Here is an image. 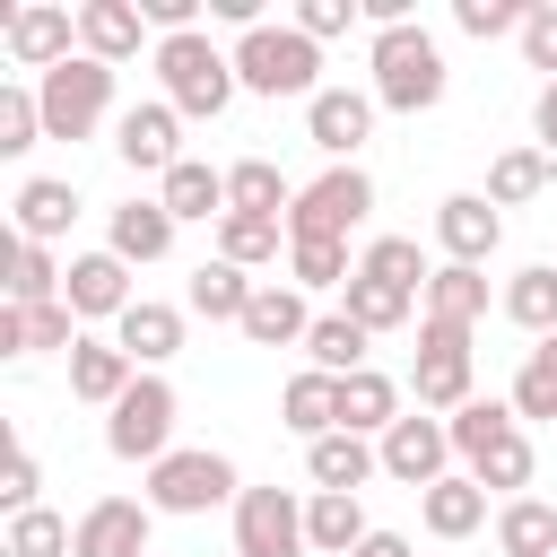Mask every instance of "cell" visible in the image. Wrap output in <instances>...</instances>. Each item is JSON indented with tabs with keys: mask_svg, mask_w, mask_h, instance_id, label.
Wrapping results in <instances>:
<instances>
[{
	"mask_svg": "<svg viewBox=\"0 0 557 557\" xmlns=\"http://www.w3.org/2000/svg\"><path fill=\"white\" fill-rule=\"evenodd\" d=\"M157 78H165V104L191 113V122H218L235 104V52H218L200 26L191 35H157Z\"/></svg>",
	"mask_w": 557,
	"mask_h": 557,
	"instance_id": "obj_1",
	"label": "cell"
},
{
	"mask_svg": "<svg viewBox=\"0 0 557 557\" xmlns=\"http://www.w3.org/2000/svg\"><path fill=\"white\" fill-rule=\"evenodd\" d=\"M374 104H383V113H426V104H444V52H435V35H426L418 17L374 35Z\"/></svg>",
	"mask_w": 557,
	"mask_h": 557,
	"instance_id": "obj_2",
	"label": "cell"
},
{
	"mask_svg": "<svg viewBox=\"0 0 557 557\" xmlns=\"http://www.w3.org/2000/svg\"><path fill=\"white\" fill-rule=\"evenodd\" d=\"M313 70H322V44L313 35H296V26H252L244 44H235V87H252V96H322L313 87Z\"/></svg>",
	"mask_w": 557,
	"mask_h": 557,
	"instance_id": "obj_3",
	"label": "cell"
},
{
	"mask_svg": "<svg viewBox=\"0 0 557 557\" xmlns=\"http://www.w3.org/2000/svg\"><path fill=\"white\" fill-rule=\"evenodd\" d=\"M35 104H44V139H87L113 113V70L87 61V52H70L61 70L35 78Z\"/></svg>",
	"mask_w": 557,
	"mask_h": 557,
	"instance_id": "obj_4",
	"label": "cell"
},
{
	"mask_svg": "<svg viewBox=\"0 0 557 557\" xmlns=\"http://www.w3.org/2000/svg\"><path fill=\"white\" fill-rule=\"evenodd\" d=\"M104 453H113V461H148V470L174 453V383H165V374H139V383L104 409Z\"/></svg>",
	"mask_w": 557,
	"mask_h": 557,
	"instance_id": "obj_5",
	"label": "cell"
},
{
	"mask_svg": "<svg viewBox=\"0 0 557 557\" xmlns=\"http://www.w3.org/2000/svg\"><path fill=\"white\" fill-rule=\"evenodd\" d=\"M366 209H374V183H366L357 165H331L322 183L296 191V209H287V244H348V226H366Z\"/></svg>",
	"mask_w": 557,
	"mask_h": 557,
	"instance_id": "obj_6",
	"label": "cell"
},
{
	"mask_svg": "<svg viewBox=\"0 0 557 557\" xmlns=\"http://www.w3.org/2000/svg\"><path fill=\"white\" fill-rule=\"evenodd\" d=\"M235 496H244V479H235L226 453H165L148 470V505L157 513H209V505H235Z\"/></svg>",
	"mask_w": 557,
	"mask_h": 557,
	"instance_id": "obj_7",
	"label": "cell"
},
{
	"mask_svg": "<svg viewBox=\"0 0 557 557\" xmlns=\"http://www.w3.org/2000/svg\"><path fill=\"white\" fill-rule=\"evenodd\" d=\"M409 392H418V409H444V418L479 400V392H470V331H461V322H426V331H418Z\"/></svg>",
	"mask_w": 557,
	"mask_h": 557,
	"instance_id": "obj_8",
	"label": "cell"
},
{
	"mask_svg": "<svg viewBox=\"0 0 557 557\" xmlns=\"http://www.w3.org/2000/svg\"><path fill=\"white\" fill-rule=\"evenodd\" d=\"M305 505L287 487H244L235 496V557H305Z\"/></svg>",
	"mask_w": 557,
	"mask_h": 557,
	"instance_id": "obj_9",
	"label": "cell"
},
{
	"mask_svg": "<svg viewBox=\"0 0 557 557\" xmlns=\"http://www.w3.org/2000/svg\"><path fill=\"white\" fill-rule=\"evenodd\" d=\"M113 157H122L131 174H157V183H165V174L183 165V113H174L165 96H157V104H131V113L113 122Z\"/></svg>",
	"mask_w": 557,
	"mask_h": 557,
	"instance_id": "obj_10",
	"label": "cell"
},
{
	"mask_svg": "<svg viewBox=\"0 0 557 557\" xmlns=\"http://www.w3.org/2000/svg\"><path fill=\"white\" fill-rule=\"evenodd\" d=\"M374 113H383V104H374V87H322V96L305 104V139H313L322 157H339V165H348V157L374 139Z\"/></svg>",
	"mask_w": 557,
	"mask_h": 557,
	"instance_id": "obj_11",
	"label": "cell"
},
{
	"mask_svg": "<svg viewBox=\"0 0 557 557\" xmlns=\"http://www.w3.org/2000/svg\"><path fill=\"white\" fill-rule=\"evenodd\" d=\"M374 453H383V470H392L400 487H418V496H426L435 479H453V470H444V461H453V426H444V418H426V409H418V418H400Z\"/></svg>",
	"mask_w": 557,
	"mask_h": 557,
	"instance_id": "obj_12",
	"label": "cell"
},
{
	"mask_svg": "<svg viewBox=\"0 0 557 557\" xmlns=\"http://www.w3.org/2000/svg\"><path fill=\"white\" fill-rule=\"evenodd\" d=\"M0 35H9V61L44 78V70H61V61H70V44H78V9L26 0V9H9V26H0Z\"/></svg>",
	"mask_w": 557,
	"mask_h": 557,
	"instance_id": "obj_13",
	"label": "cell"
},
{
	"mask_svg": "<svg viewBox=\"0 0 557 557\" xmlns=\"http://www.w3.org/2000/svg\"><path fill=\"white\" fill-rule=\"evenodd\" d=\"M61 305L78 313V322H122L139 296H131V261L122 252H78L70 261V278H61Z\"/></svg>",
	"mask_w": 557,
	"mask_h": 557,
	"instance_id": "obj_14",
	"label": "cell"
},
{
	"mask_svg": "<svg viewBox=\"0 0 557 557\" xmlns=\"http://www.w3.org/2000/svg\"><path fill=\"white\" fill-rule=\"evenodd\" d=\"M148 496H96L87 513H78V540H70V557H148Z\"/></svg>",
	"mask_w": 557,
	"mask_h": 557,
	"instance_id": "obj_15",
	"label": "cell"
},
{
	"mask_svg": "<svg viewBox=\"0 0 557 557\" xmlns=\"http://www.w3.org/2000/svg\"><path fill=\"white\" fill-rule=\"evenodd\" d=\"M435 244H444V261H470V270H487V252L505 244V218H496V200H487V191H453V200H435Z\"/></svg>",
	"mask_w": 557,
	"mask_h": 557,
	"instance_id": "obj_16",
	"label": "cell"
},
{
	"mask_svg": "<svg viewBox=\"0 0 557 557\" xmlns=\"http://www.w3.org/2000/svg\"><path fill=\"white\" fill-rule=\"evenodd\" d=\"M305 470H313V487H322V496H357V487L383 470V453H374V435L331 426L322 444H305Z\"/></svg>",
	"mask_w": 557,
	"mask_h": 557,
	"instance_id": "obj_17",
	"label": "cell"
},
{
	"mask_svg": "<svg viewBox=\"0 0 557 557\" xmlns=\"http://www.w3.org/2000/svg\"><path fill=\"white\" fill-rule=\"evenodd\" d=\"M252 348H305V331H313V313H305V287H252V305H244V322H235Z\"/></svg>",
	"mask_w": 557,
	"mask_h": 557,
	"instance_id": "obj_18",
	"label": "cell"
},
{
	"mask_svg": "<svg viewBox=\"0 0 557 557\" xmlns=\"http://www.w3.org/2000/svg\"><path fill=\"white\" fill-rule=\"evenodd\" d=\"M139 35H148V17H139L131 0H87V9H78V52L104 61V70H122V61L139 52Z\"/></svg>",
	"mask_w": 557,
	"mask_h": 557,
	"instance_id": "obj_19",
	"label": "cell"
},
{
	"mask_svg": "<svg viewBox=\"0 0 557 557\" xmlns=\"http://www.w3.org/2000/svg\"><path fill=\"white\" fill-rule=\"evenodd\" d=\"M9 209H17V244H61L70 218H78V191H70L61 174H26Z\"/></svg>",
	"mask_w": 557,
	"mask_h": 557,
	"instance_id": "obj_20",
	"label": "cell"
},
{
	"mask_svg": "<svg viewBox=\"0 0 557 557\" xmlns=\"http://www.w3.org/2000/svg\"><path fill=\"white\" fill-rule=\"evenodd\" d=\"M113 339H122V357H131L139 374H157V366L183 348V313H174V305H157V296H139V305L113 322Z\"/></svg>",
	"mask_w": 557,
	"mask_h": 557,
	"instance_id": "obj_21",
	"label": "cell"
},
{
	"mask_svg": "<svg viewBox=\"0 0 557 557\" xmlns=\"http://www.w3.org/2000/svg\"><path fill=\"white\" fill-rule=\"evenodd\" d=\"M131 383H139V366L122 357V339H87V331H78V348H70V392L96 400V409H113Z\"/></svg>",
	"mask_w": 557,
	"mask_h": 557,
	"instance_id": "obj_22",
	"label": "cell"
},
{
	"mask_svg": "<svg viewBox=\"0 0 557 557\" xmlns=\"http://www.w3.org/2000/svg\"><path fill=\"white\" fill-rule=\"evenodd\" d=\"M278 426L305 435V444H322V435L339 426V374H322V366L287 374V392H278Z\"/></svg>",
	"mask_w": 557,
	"mask_h": 557,
	"instance_id": "obj_23",
	"label": "cell"
},
{
	"mask_svg": "<svg viewBox=\"0 0 557 557\" xmlns=\"http://www.w3.org/2000/svg\"><path fill=\"white\" fill-rule=\"evenodd\" d=\"M287 209H296V183L270 157H235L226 165V218H287Z\"/></svg>",
	"mask_w": 557,
	"mask_h": 557,
	"instance_id": "obj_24",
	"label": "cell"
},
{
	"mask_svg": "<svg viewBox=\"0 0 557 557\" xmlns=\"http://www.w3.org/2000/svg\"><path fill=\"white\" fill-rule=\"evenodd\" d=\"M339 426L383 444V435L400 426V383H392V374H374V366H366V374H348V383H339Z\"/></svg>",
	"mask_w": 557,
	"mask_h": 557,
	"instance_id": "obj_25",
	"label": "cell"
},
{
	"mask_svg": "<svg viewBox=\"0 0 557 557\" xmlns=\"http://www.w3.org/2000/svg\"><path fill=\"white\" fill-rule=\"evenodd\" d=\"M418 522L435 531V540H470L479 522H487V487L461 470V479H435L426 496H418Z\"/></svg>",
	"mask_w": 557,
	"mask_h": 557,
	"instance_id": "obj_26",
	"label": "cell"
},
{
	"mask_svg": "<svg viewBox=\"0 0 557 557\" xmlns=\"http://www.w3.org/2000/svg\"><path fill=\"white\" fill-rule=\"evenodd\" d=\"M157 200H165V218L183 226V218H226V174L218 165H200V157H183L165 183H157Z\"/></svg>",
	"mask_w": 557,
	"mask_h": 557,
	"instance_id": "obj_27",
	"label": "cell"
},
{
	"mask_svg": "<svg viewBox=\"0 0 557 557\" xmlns=\"http://www.w3.org/2000/svg\"><path fill=\"white\" fill-rule=\"evenodd\" d=\"M104 252H122V261H165V252H174V218H165V200H122Z\"/></svg>",
	"mask_w": 557,
	"mask_h": 557,
	"instance_id": "obj_28",
	"label": "cell"
},
{
	"mask_svg": "<svg viewBox=\"0 0 557 557\" xmlns=\"http://www.w3.org/2000/svg\"><path fill=\"white\" fill-rule=\"evenodd\" d=\"M496 557H557V505L540 496L496 505Z\"/></svg>",
	"mask_w": 557,
	"mask_h": 557,
	"instance_id": "obj_29",
	"label": "cell"
},
{
	"mask_svg": "<svg viewBox=\"0 0 557 557\" xmlns=\"http://www.w3.org/2000/svg\"><path fill=\"white\" fill-rule=\"evenodd\" d=\"M366 339H374L366 322H348V313H313V331H305V357H313L322 374H339V383H348V374H366Z\"/></svg>",
	"mask_w": 557,
	"mask_h": 557,
	"instance_id": "obj_30",
	"label": "cell"
},
{
	"mask_svg": "<svg viewBox=\"0 0 557 557\" xmlns=\"http://www.w3.org/2000/svg\"><path fill=\"white\" fill-rule=\"evenodd\" d=\"M505 322H513V331H531V339H548V331H557V270H548V261H531V270H513V278H505Z\"/></svg>",
	"mask_w": 557,
	"mask_h": 557,
	"instance_id": "obj_31",
	"label": "cell"
},
{
	"mask_svg": "<svg viewBox=\"0 0 557 557\" xmlns=\"http://www.w3.org/2000/svg\"><path fill=\"white\" fill-rule=\"evenodd\" d=\"M479 313H487V278H479L470 261H444V270L426 278V322H461V331H470Z\"/></svg>",
	"mask_w": 557,
	"mask_h": 557,
	"instance_id": "obj_32",
	"label": "cell"
},
{
	"mask_svg": "<svg viewBox=\"0 0 557 557\" xmlns=\"http://www.w3.org/2000/svg\"><path fill=\"white\" fill-rule=\"evenodd\" d=\"M305 540H313L322 557H348V548L366 540V505H357V496H322V487H313V496H305Z\"/></svg>",
	"mask_w": 557,
	"mask_h": 557,
	"instance_id": "obj_33",
	"label": "cell"
},
{
	"mask_svg": "<svg viewBox=\"0 0 557 557\" xmlns=\"http://www.w3.org/2000/svg\"><path fill=\"white\" fill-rule=\"evenodd\" d=\"M366 278H383V287H409V296H426V252H418V235H374L366 244V261H357Z\"/></svg>",
	"mask_w": 557,
	"mask_h": 557,
	"instance_id": "obj_34",
	"label": "cell"
},
{
	"mask_svg": "<svg viewBox=\"0 0 557 557\" xmlns=\"http://www.w3.org/2000/svg\"><path fill=\"white\" fill-rule=\"evenodd\" d=\"M61 278L52 244H9V305H61Z\"/></svg>",
	"mask_w": 557,
	"mask_h": 557,
	"instance_id": "obj_35",
	"label": "cell"
},
{
	"mask_svg": "<svg viewBox=\"0 0 557 557\" xmlns=\"http://www.w3.org/2000/svg\"><path fill=\"white\" fill-rule=\"evenodd\" d=\"M244 305H252V278H244L235 261H200V270H191V313H209V322H244Z\"/></svg>",
	"mask_w": 557,
	"mask_h": 557,
	"instance_id": "obj_36",
	"label": "cell"
},
{
	"mask_svg": "<svg viewBox=\"0 0 557 557\" xmlns=\"http://www.w3.org/2000/svg\"><path fill=\"white\" fill-rule=\"evenodd\" d=\"M470 479H479L487 496H505V505H513V496L531 487V435H522V426H513V435H496V444L470 461Z\"/></svg>",
	"mask_w": 557,
	"mask_h": 557,
	"instance_id": "obj_37",
	"label": "cell"
},
{
	"mask_svg": "<svg viewBox=\"0 0 557 557\" xmlns=\"http://www.w3.org/2000/svg\"><path fill=\"white\" fill-rule=\"evenodd\" d=\"M278 235H287V218H218V261L261 270V261H278Z\"/></svg>",
	"mask_w": 557,
	"mask_h": 557,
	"instance_id": "obj_38",
	"label": "cell"
},
{
	"mask_svg": "<svg viewBox=\"0 0 557 557\" xmlns=\"http://www.w3.org/2000/svg\"><path fill=\"white\" fill-rule=\"evenodd\" d=\"M339 296H348L339 313H348V322H366V331H400V322H409V305H418L409 287H383V278H366V270H357Z\"/></svg>",
	"mask_w": 557,
	"mask_h": 557,
	"instance_id": "obj_39",
	"label": "cell"
},
{
	"mask_svg": "<svg viewBox=\"0 0 557 557\" xmlns=\"http://www.w3.org/2000/svg\"><path fill=\"white\" fill-rule=\"evenodd\" d=\"M444 426H453V453H461V461H479V453H487L496 435H513L522 418H513V400H470V409H453Z\"/></svg>",
	"mask_w": 557,
	"mask_h": 557,
	"instance_id": "obj_40",
	"label": "cell"
},
{
	"mask_svg": "<svg viewBox=\"0 0 557 557\" xmlns=\"http://www.w3.org/2000/svg\"><path fill=\"white\" fill-rule=\"evenodd\" d=\"M513 418H557V331L522 357V374H513Z\"/></svg>",
	"mask_w": 557,
	"mask_h": 557,
	"instance_id": "obj_41",
	"label": "cell"
},
{
	"mask_svg": "<svg viewBox=\"0 0 557 557\" xmlns=\"http://www.w3.org/2000/svg\"><path fill=\"white\" fill-rule=\"evenodd\" d=\"M548 174H557V165H548L540 148H505V157L487 165V200H496V209H513V200H531Z\"/></svg>",
	"mask_w": 557,
	"mask_h": 557,
	"instance_id": "obj_42",
	"label": "cell"
},
{
	"mask_svg": "<svg viewBox=\"0 0 557 557\" xmlns=\"http://www.w3.org/2000/svg\"><path fill=\"white\" fill-rule=\"evenodd\" d=\"M70 540H78V522H61V513H9V557H70Z\"/></svg>",
	"mask_w": 557,
	"mask_h": 557,
	"instance_id": "obj_43",
	"label": "cell"
},
{
	"mask_svg": "<svg viewBox=\"0 0 557 557\" xmlns=\"http://www.w3.org/2000/svg\"><path fill=\"white\" fill-rule=\"evenodd\" d=\"M44 139V104H35V87H0V157H26Z\"/></svg>",
	"mask_w": 557,
	"mask_h": 557,
	"instance_id": "obj_44",
	"label": "cell"
},
{
	"mask_svg": "<svg viewBox=\"0 0 557 557\" xmlns=\"http://www.w3.org/2000/svg\"><path fill=\"white\" fill-rule=\"evenodd\" d=\"M287 270H296V287H348L357 278L348 244H287Z\"/></svg>",
	"mask_w": 557,
	"mask_h": 557,
	"instance_id": "obj_45",
	"label": "cell"
},
{
	"mask_svg": "<svg viewBox=\"0 0 557 557\" xmlns=\"http://www.w3.org/2000/svg\"><path fill=\"white\" fill-rule=\"evenodd\" d=\"M522 17H531V0H453V26L461 35H522Z\"/></svg>",
	"mask_w": 557,
	"mask_h": 557,
	"instance_id": "obj_46",
	"label": "cell"
},
{
	"mask_svg": "<svg viewBox=\"0 0 557 557\" xmlns=\"http://www.w3.org/2000/svg\"><path fill=\"white\" fill-rule=\"evenodd\" d=\"M17 322H26V357L35 348H78V331H70L78 313L70 305H17Z\"/></svg>",
	"mask_w": 557,
	"mask_h": 557,
	"instance_id": "obj_47",
	"label": "cell"
},
{
	"mask_svg": "<svg viewBox=\"0 0 557 557\" xmlns=\"http://www.w3.org/2000/svg\"><path fill=\"white\" fill-rule=\"evenodd\" d=\"M522 61L557 78V0H531V17H522Z\"/></svg>",
	"mask_w": 557,
	"mask_h": 557,
	"instance_id": "obj_48",
	"label": "cell"
},
{
	"mask_svg": "<svg viewBox=\"0 0 557 557\" xmlns=\"http://www.w3.org/2000/svg\"><path fill=\"white\" fill-rule=\"evenodd\" d=\"M357 26V0H305L296 9V35H313V44H331V35H348Z\"/></svg>",
	"mask_w": 557,
	"mask_h": 557,
	"instance_id": "obj_49",
	"label": "cell"
},
{
	"mask_svg": "<svg viewBox=\"0 0 557 557\" xmlns=\"http://www.w3.org/2000/svg\"><path fill=\"white\" fill-rule=\"evenodd\" d=\"M35 487H44V470H35V453L17 444V453H9V487H0V505H9V513H35Z\"/></svg>",
	"mask_w": 557,
	"mask_h": 557,
	"instance_id": "obj_50",
	"label": "cell"
},
{
	"mask_svg": "<svg viewBox=\"0 0 557 557\" xmlns=\"http://www.w3.org/2000/svg\"><path fill=\"white\" fill-rule=\"evenodd\" d=\"M531 148H540V157L557 165V78H548V87L531 96Z\"/></svg>",
	"mask_w": 557,
	"mask_h": 557,
	"instance_id": "obj_51",
	"label": "cell"
},
{
	"mask_svg": "<svg viewBox=\"0 0 557 557\" xmlns=\"http://www.w3.org/2000/svg\"><path fill=\"white\" fill-rule=\"evenodd\" d=\"M348 557H409V540H400V531H366Z\"/></svg>",
	"mask_w": 557,
	"mask_h": 557,
	"instance_id": "obj_52",
	"label": "cell"
},
{
	"mask_svg": "<svg viewBox=\"0 0 557 557\" xmlns=\"http://www.w3.org/2000/svg\"><path fill=\"white\" fill-rule=\"evenodd\" d=\"M0 357H26V322H17V305H0Z\"/></svg>",
	"mask_w": 557,
	"mask_h": 557,
	"instance_id": "obj_53",
	"label": "cell"
}]
</instances>
